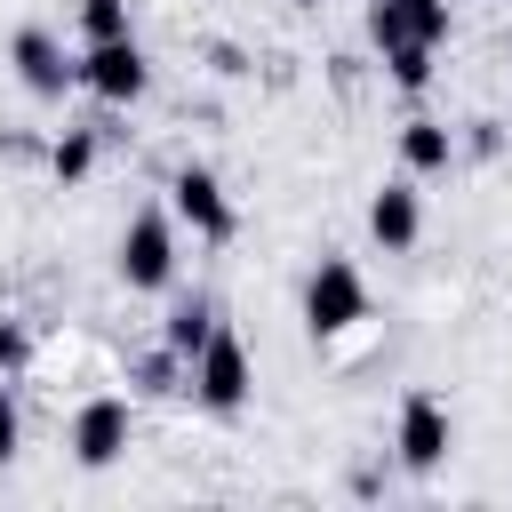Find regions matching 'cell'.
<instances>
[{"mask_svg": "<svg viewBox=\"0 0 512 512\" xmlns=\"http://www.w3.org/2000/svg\"><path fill=\"white\" fill-rule=\"evenodd\" d=\"M360 320H368V280H360V264H352V256H320L312 280H304V328H312V336H344V328H360Z\"/></svg>", "mask_w": 512, "mask_h": 512, "instance_id": "1", "label": "cell"}, {"mask_svg": "<svg viewBox=\"0 0 512 512\" xmlns=\"http://www.w3.org/2000/svg\"><path fill=\"white\" fill-rule=\"evenodd\" d=\"M192 400L208 408V416H240L248 408V344L216 320V336L192 352Z\"/></svg>", "mask_w": 512, "mask_h": 512, "instance_id": "2", "label": "cell"}, {"mask_svg": "<svg viewBox=\"0 0 512 512\" xmlns=\"http://www.w3.org/2000/svg\"><path fill=\"white\" fill-rule=\"evenodd\" d=\"M80 88L104 96V104H136V96L152 88V64H144L136 32H128V40H88V56H80Z\"/></svg>", "mask_w": 512, "mask_h": 512, "instance_id": "3", "label": "cell"}, {"mask_svg": "<svg viewBox=\"0 0 512 512\" xmlns=\"http://www.w3.org/2000/svg\"><path fill=\"white\" fill-rule=\"evenodd\" d=\"M120 280L128 288H168L176 280V224L160 208L128 216V232H120Z\"/></svg>", "mask_w": 512, "mask_h": 512, "instance_id": "4", "label": "cell"}, {"mask_svg": "<svg viewBox=\"0 0 512 512\" xmlns=\"http://www.w3.org/2000/svg\"><path fill=\"white\" fill-rule=\"evenodd\" d=\"M128 432H136V408H128L120 392H96V400H80V416H72V456H80L88 472H104V464H120Z\"/></svg>", "mask_w": 512, "mask_h": 512, "instance_id": "5", "label": "cell"}, {"mask_svg": "<svg viewBox=\"0 0 512 512\" xmlns=\"http://www.w3.org/2000/svg\"><path fill=\"white\" fill-rule=\"evenodd\" d=\"M448 440H456L448 408H440L432 392H408V400H400V432H392L400 464H408V472H432V464H448Z\"/></svg>", "mask_w": 512, "mask_h": 512, "instance_id": "6", "label": "cell"}, {"mask_svg": "<svg viewBox=\"0 0 512 512\" xmlns=\"http://www.w3.org/2000/svg\"><path fill=\"white\" fill-rule=\"evenodd\" d=\"M8 56H16V80H24L32 96H64V88L80 80V56H64V40H56V32H40V24H24Z\"/></svg>", "mask_w": 512, "mask_h": 512, "instance_id": "7", "label": "cell"}, {"mask_svg": "<svg viewBox=\"0 0 512 512\" xmlns=\"http://www.w3.org/2000/svg\"><path fill=\"white\" fill-rule=\"evenodd\" d=\"M168 216H184L200 240H224L232 232V200H224V184L208 168H176L168 176Z\"/></svg>", "mask_w": 512, "mask_h": 512, "instance_id": "8", "label": "cell"}, {"mask_svg": "<svg viewBox=\"0 0 512 512\" xmlns=\"http://www.w3.org/2000/svg\"><path fill=\"white\" fill-rule=\"evenodd\" d=\"M368 40L376 48H400V40H448V0H376L368 8Z\"/></svg>", "mask_w": 512, "mask_h": 512, "instance_id": "9", "label": "cell"}, {"mask_svg": "<svg viewBox=\"0 0 512 512\" xmlns=\"http://www.w3.org/2000/svg\"><path fill=\"white\" fill-rule=\"evenodd\" d=\"M368 232H376V248H416V232H424V200H416V184H384L376 200H368Z\"/></svg>", "mask_w": 512, "mask_h": 512, "instance_id": "10", "label": "cell"}, {"mask_svg": "<svg viewBox=\"0 0 512 512\" xmlns=\"http://www.w3.org/2000/svg\"><path fill=\"white\" fill-rule=\"evenodd\" d=\"M400 160H408L416 176H440V168L456 160V136H448L440 120H408V128H400Z\"/></svg>", "mask_w": 512, "mask_h": 512, "instance_id": "11", "label": "cell"}, {"mask_svg": "<svg viewBox=\"0 0 512 512\" xmlns=\"http://www.w3.org/2000/svg\"><path fill=\"white\" fill-rule=\"evenodd\" d=\"M208 336H216V304H208V296H192V304H176V312H168V328H160V344H168L176 360H192V352H200Z\"/></svg>", "mask_w": 512, "mask_h": 512, "instance_id": "12", "label": "cell"}, {"mask_svg": "<svg viewBox=\"0 0 512 512\" xmlns=\"http://www.w3.org/2000/svg\"><path fill=\"white\" fill-rule=\"evenodd\" d=\"M384 72H392V88L424 96V88H432V40H400V48H384Z\"/></svg>", "mask_w": 512, "mask_h": 512, "instance_id": "13", "label": "cell"}, {"mask_svg": "<svg viewBox=\"0 0 512 512\" xmlns=\"http://www.w3.org/2000/svg\"><path fill=\"white\" fill-rule=\"evenodd\" d=\"M48 168H56V184H80V176L96 168V136H88V128H64V136L48 144Z\"/></svg>", "mask_w": 512, "mask_h": 512, "instance_id": "14", "label": "cell"}, {"mask_svg": "<svg viewBox=\"0 0 512 512\" xmlns=\"http://www.w3.org/2000/svg\"><path fill=\"white\" fill-rule=\"evenodd\" d=\"M80 40H128V0H80Z\"/></svg>", "mask_w": 512, "mask_h": 512, "instance_id": "15", "label": "cell"}, {"mask_svg": "<svg viewBox=\"0 0 512 512\" xmlns=\"http://www.w3.org/2000/svg\"><path fill=\"white\" fill-rule=\"evenodd\" d=\"M16 440H24V424H16V400H8V392H0V464H8V456H16Z\"/></svg>", "mask_w": 512, "mask_h": 512, "instance_id": "16", "label": "cell"}, {"mask_svg": "<svg viewBox=\"0 0 512 512\" xmlns=\"http://www.w3.org/2000/svg\"><path fill=\"white\" fill-rule=\"evenodd\" d=\"M16 360H24V336H16V328H8V320H0V376H8V368H16Z\"/></svg>", "mask_w": 512, "mask_h": 512, "instance_id": "17", "label": "cell"}, {"mask_svg": "<svg viewBox=\"0 0 512 512\" xmlns=\"http://www.w3.org/2000/svg\"><path fill=\"white\" fill-rule=\"evenodd\" d=\"M296 8H320V0H296Z\"/></svg>", "mask_w": 512, "mask_h": 512, "instance_id": "18", "label": "cell"}, {"mask_svg": "<svg viewBox=\"0 0 512 512\" xmlns=\"http://www.w3.org/2000/svg\"><path fill=\"white\" fill-rule=\"evenodd\" d=\"M504 56H512V40H504Z\"/></svg>", "mask_w": 512, "mask_h": 512, "instance_id": "19", "label": "cell"}]
</instances>
